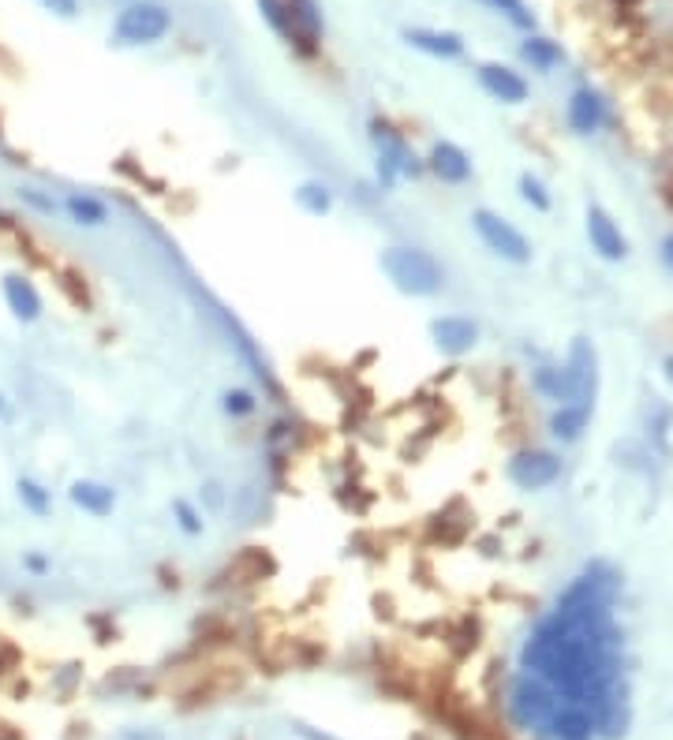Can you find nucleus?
Listing matches in <instances>:
<instances>
[{"label": "nucleus", "instance_id": "obj_1", "mask_svg": "<svg viewBox=\"0 0 673 740\" xmlns=\"http://www.w3.org/2000/svg\"><path fill=\"white\" fill-rule=\"evenodd\" d=\"M378 266L386 273L393 288L404 296H434L445 285V270L438 266V258L423 251V247H386Z\"/></svg>", "mask_w": 673, "mask_h": 740}, {"label": "nucleus", "instance_id": "obj_2", "mask_svg": "<svg viewBox=\"0 0 673 740\" xmlns=\"http://www.w3.org/2000/svg\"><path fill=\"white\" fill-rule=\"evenodd\" d=\"M472 228L479 232V240L487 243L490 251L498 258H505V262H516V266H524L531 258V243L524 240V232L516 225H509L505 217L490 214V210H475L472 214Z\"/></svg>", "mask_w": 673, "mask_h": 740}, {"label": "nucleus", "instance_id": "obj_3", "mask_svg": "<svg viewBox=\"0 0 673 740\" xmlns=\"http://www.w3.org/2000/svg\"><path fill=\"white\" fill-rule=\"evenodd\" d=\"M561 475V460L546 449H520V453L509 460V479H513L520 490H543V486L558 483Z\"/></svg>", "mask_w": 673, "mask_h": 740}, {"label": "nucleus", "instance_id": "obj_4", "mask_svg": "<svg viewBox=\"0 0 673 740\" xmlns=\"http://www.w3.org/2000/svg\"><path fill=\"white\" fill-rule=\"evenodd\" d=\"M430 337L442 348L445 356H464L479 344V326L464 314H445V318H434L430 322Z\"/></svg>", "mask_w": 673, "mask_h": 740}, {"label": "nucleus", "instance_id": "obj_5", "mask_svg": "<svg viewBox=\"0 0 673 740\" xmlns=\"http://www.w3.org/2000/svg\"><path fill=\"white\" fill-rule=\"evenodd\" d=\"M588 240L606 262H617V258H625V251H629V243L621 236L617 221L602 206H591L588 210Z\"/></svg>", "mask_w": 673, "mask_h": 740}, {"label": "nucleus", "instance_id": "obj_6", "mask_svg": "<svg viewBox=\"0 0 673 740\" xmlns=\"http://www.w3.org/2000/svg\"><path fill=\"white\" fill-rule=\"evenodd\" d=\"M427 165L442 184H468L472 180V161H468V154L457 143H438L430 150Z\"/></svg>", "mask_w": 673, "mask_h": 740}, {"label": "nucleus", "instance_id": "obj_7", "mask_svg": "<svg viewBox=\"0 0 673 740\" xmlns=\"http://www.w3.org/2000/svg\"><path fill=\"white\" fill-rule=\"evenodd\" d=\"M68 501H72L75 509H83L86 516H109L116 505V494L113 486L98 483V479H75L68 486Z\"/></svg>", "mask_w": 673, "mask_h": 740}, {"label": "nucleus", "instance_id": "obj_8", "mask_svg": "<svg viewBox=\"0 0 673 740\" xmlns=\"http://www.w3.org/2000/svg\"><path fill=\"white\" fill-rule=\"evenodd\" d=\"M531 389L546 400H561V404H573L576 400V385L569 367H539L531 370Z\"/></svg>", "mask_w": 673, "mask_h": 740}, {"label": "nucleus", "instance_id": "obj_9", "mask_svg": "<svg viewBox=\"0 0 673 740\" xmlns=\"http://www.w3.org/2000/svg\"><path fill=\"white\" fill-rule=\"evenodd\" d=\"M591 419V404H561L558 412L550 415V434L558 438V442H576L580 434H584V427H588Z\"/></svg>", "mask_w": 673, "mask_h": 740}, {"label": "nucleus", "instance_id": "obj_10", "mask_svg": "<svg viewBox=\"0 0 673 740\" xmlns=\"http://www.w3.org/2000/svg\"><path fill=\"white\" fill-rule=\"evenodd\" d=\"M569 124H573V131H580V135L599 131V124H602L599 94H591V90H580V94H573V101H569Z\"/></svg>", "mask_w": 673, "mask_h": 740}, {"label": "nucleus", "instance_id": "obj_11", "mask_svg": "<svg viewBox=\"0 0 673 740\" xmlns=\"http://www.w3.org/2000/svg\"><path fill=\"white\" fill-rule=\"evenodd\" d=\"M483 86H487L494 98H502V101L528 98V83H524L520 75L509 72V68H498V64H487V68H483Z\"/></svg>", "mask_w": 673, "mask_h": 740}, {"label": "nucleus", "instance_id": "obj_12", "mask_svg": "<svg viewBox=\"0 0 673 740\" xmlns=\"http://www.w3.org/2000/svg\"><path fill=\"white\" fill-rule=\"evenodd\" d=\"M64 214L72 217L75 225L98 228V225H105L109 210H105V202L94 199V195H83V191H75V195H68V199H64Z\"/></svg>", "mask_w": 673, "mask_h": 740}, {"label": "nucleus", "instance_id": "obj_13", "mask_svg": "<svg viewBox=\"0 0 673 740\" xmlns=\"http://www.w3.org/2000/svg\"><path fill=\"white\" fill-rule=\"evenodd\" d=\"M161 30H165V19H161L154 8H135L131 15H124V23H120V34L124 38H158Z\"/></svg>", "mask_w": 673, "mask_h": 740}, {"label": "nucleus", "instance_id": "obj_14", "mask_svg": "<svg viewBox=\"0 0 673 740\" xmlns=\"http://www.w3.org/2000/svg\"><path fill=\"white\" fill-rule=\"evenodd\" d=\"M296 202H300L307 214H330L333 210V195H330V187L326 184H303L300 191H296Z\"/></svg>", "mask_w": 673, "mask_h": 740}, {"label": "nucleus", "instance_id": "obj_15", "mask_svg": "<svg viewBox=\"0 0 673 740\" xmlns=\"http://www.w3.org/2000/svg\"><path fill=\"white\" fill-rule=\"evenodd\" d=\"M520 195H524V202L528 206H535V210H550V195H546V187L531 176V172H524L520 176Z\"/></svg>", "mask_w": 673, "mask_h": 740}, {"label": "nucleus", "instance_id": "obj_16", "mask_svg": "<svg viewBox=\"0 0 673 740\" xmlns=\"http://www.w3.org/2000/svg\"><path fill=\"white\" fill-rule=\"evenodd\" d=\"M524 57L535 60L539 68H550V64H554L561 53L554 49V45H546V42H528V45H524Z\"/></svg>", "mask_w": 673, "mask_h": 740}, {"label": "nucleus", "instance_id": "obj_17", "mask_svg": "<svg viewBox=\"0 0 673 740\" xmlns=\"http://www.w3.org/2000/svg\"><path fill=\"white\" fill-rule=\"evenodd\" d=\"M172 513H176V520H180V527H184L187 535H199L202 531V516L195 513L187 501H176V505H172Z\"/></svg>", "mask_w": 673, "mask_h": 740}, {"label": "nucleus", "instance_id": "obj_18", "mask_svg": "<svg viewBox=\"0 0 673 740\" xmlns=\"http://www.w3.org/2000/svg\"><path fill=\"white\" fill-rule=\"evenodd\" d=\"M225 412H229V415H251V412H255V397H251V393H244V389L225 393Z\"/></svg>", "mask_w": 673, "mask_h": 740}, {"label": "nucleus", "instance_id": "obj_19", "mask_svg": "<svg viewBox=\"0 0 673 740\" xmlns=\"http://www.w3.org/2000/svg\"><path fill=\"white\" fill-rule=\"evenodd\" d=\"M490 4H498L502 12H509L516 23H528V15H524V8H520V0H490Z\"/></svg>", "mask_w": 673, "mask_h": 740}, {"label": "nucleus", "instance_id": "obj_20", "mask_svg": "<svg viewBox=\"0 0 673 740\" xmlns=\"http://www.w3.org/2000/svg\"><path fill=\"white\" fill-rule=\"evenodd\" d=\"M662 258H666V266L673 270V236H666V243H662Z\"/></svg>", "mask_w": 673, "mask_h": 740}, {"label": "nucleus", "instance_id": "obj_21", "mask_svg": "<svg viewBox=\"0 0 673 740\" xmlns=\"http://www.w3.org/2000/svg\"><path fill=\"white\" fill-rule=\"evenodd\" d=\"M666 378H670V382H673V356L666 359Z\"/></svg>", "mask_w": 673, "mask_h": 740}]
</instances>
